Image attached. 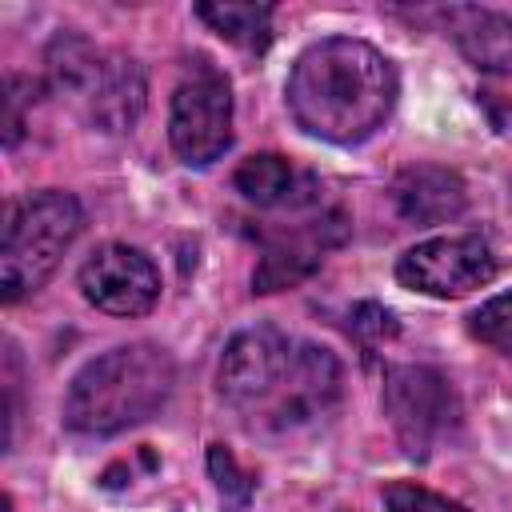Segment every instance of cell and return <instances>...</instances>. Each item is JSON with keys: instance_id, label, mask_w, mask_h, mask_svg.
<instances>
[{"instance_id": "obj_17", "label": "cell", "mask_w": 512, "mask_h": 512, "mask_svg": "<svg viewBox=\"0 0 512 512\" xmlns=\"http://www.w3.org/2000/svg\"><path fill=\"white\" fill-rule=\"evenodd\" d=\"M384 508L388 512H468L464 504L432 492V488H420V484H408V480H396L384 488Z\"/></svg>"}, {"instance_id": "obj_14", "label": "cell", "mask_w": 512, "mask_h": 512, "mask_svg": "<svg viewBox=\"0 0 512 512\" xmlns=\"http://www.w3.org/2000/svg\"><path fill=\"white\" fill-rule=\"evenodd\" d=\"M196 16L224 40L248 48V52H264L272 40V8L268 4H196Z\"/></svg>"}, {"instance_id": "obj_12", "label": "cell", "mask_w": 512, "mask_h": 512, "mask_svg": "<svg viewBox=\"0 0 512 512\" xmlns=\"http://www.w3.org/2000/svg\"><path fill=\"white\" fill-rule=\"evenodd\" d=\"M448 32H452L460 56L476 72L512 80V16L484 12V8H452Z\"/></svg>"}, {"instance_id": "obj_3", "label": "cell", "mask_w": 512, "mask_h": 512, "mask_svg": "<svg viewBox=\"0 0 512 512\" xmlns=\"http://www.w3.org/2000/svg\"><path fill=\"white\" fill-rule=\"evenodd\" d=\"M176 388V360L152 344L132 340L88 360L64 396V424L80 436H116L156 416Z\"/></svg>"}, {"instance_id": "obj_5", "label": "cell", "mask_w": 512, "mask_h": 512, "mask_svg": "<svg viewBox=\"0 0 512 512\" xmlns=\"http://www.w3.org/2000/svg\"><path fill=\"white\" fill-rule=\"evenodd\" d=\"M384 416L408 460H428L432 448L456 432L460 400L452 384L428 364H400L384 376Z\"/></svg>"}, {"instance_id": "obj_7", "label": "cell", "mask_w": 512, "mask_h": 512, "mask_svg": "<svg viewBox=\"0 0 512 512\" xmlns=\"http://www.w3.org/2000/svg\"><path fill=\"white\" fill-rule=\"evenodd\" d=\"M500 272L496 252L480 236H436L416 248H408L396 260V280L424 296H464L472 288H484Z\"/></svg>"}, {"instance_id": "obj_15", "label": "cell", "mask_w": 512, "mask_h": 512, "mask_svg": "<svg viewBox=\"0 0 512 512\" xmlns=\"http://www.w3.org/2000/svg\"><path fill=\"white\" fill-rule=\"evenodd\" d=\"M468 332L480 344H488L492 352H500L504 360H512V292H500V296L484 300L468 316Z\"/></svg>"}, {"instance_id": "obj_8", "label": "cell", "mask_w": 512, "mask_h": 512, "mask_svg": "<svg viewBox=\"0 0 512 512\" xmlns=\"http://www.w3.org/2000/svg\"><path fill=\"white\" fill-rule=\"evenodd\" d=\"M344 236H348V224L332 208H320V212L296 220L292 228L280 224V228L260 232L264 256L252 272V288L256 292H280V288H292V284L308 280L320 268V260L336 244H344Z\"/></svg>"}, {"instance_id": "obj_18", "label": "cell", "mask_w": 512, "mask_h": 512, "mask_svg": "<svg viewBox=\"0 0 512 512\" xmlns=\"http://www.w3.org/2000/svg\"><path fill=\"white\" fill-rule=\"evenodd\" d=\"M40 84L28 76H8V96H4V144L12 148L24 132V108L36 100Z\"/></svg>"}, {"instance_id": "obj_6", "label": "cell", "mask_w": 512, "mask_h": 512, "mask_svg": "<svg viewBox=\"0 0 512 512\" xmlns=\"http://www.w3.org/2000/svg\"><path fill=\"white\" fill-rule=\"evenodd\" d=\"M168 140H172V152L192 168H204L228 152L232 88L216 68L200 64L176 84L172 108H168Z\"/></svg>"}, {"instance_id": "obj_2", "label": "cell", "mask_w": 512, "mask_h": 512, "mask_svg": "<svg viewBox=\"0 0 512 512\" xmlns=\"http://www.w3.org/2000/svg\"><path fill=\"white\" fill-rule=\"evenodd\" d=\"M396 88V68L380 48L352 36H324L296 56L284 96L308 136L360 144L388 120Z\"/></svg>"}, {"instance_id": "obj_13", "label": "cell", "mask_w": 512, "mask_h": 512, "mask_svg": "<svg viewBox=\"0 0 512 512\" xmlns=\"http://www.w3.org/2000/svg\"><path fill=\"white\" fill-rule=\"evenodd\" d=\"M236 192L256 204V208H312L316 204V180L296 172L284 156L276 152H260V156H248L236 176H232Z\"/></svg>"}, {"instance_id": "obj_10", "label": "cell", "mask_w": 512, "mask_h": 512, "mask_svg": "<svg viewBox=\"0 0 512 512\" xmlns=\"http://www.w3.org/2000/svg\"><path fill=\"white\" fill-rule=\"evenodd\" d=\"M144 92H148L144 68L132 56L108 52L76 104L84 108L88 124H96L100 132H128L144 112Z\"/></svg>"}, {"instance_id": "obj_9", "label": "cell", "mask_w": 512, "mask_h": 512, "mask_svg": "<svg viewBox=\"0 0 512 512\" xmlns=\"http://www.w3.org/2000/svg\"><path fill=\"white\" fill-rule=\"evenodd\" d=\"M80 292L108 316H144L160 300V272L148 252L104 244L80 264Z\"/></svg>"}, {"instance_id": "obj_4", "label": "cell", "mask_w": 512, "mask_h": 512, "mask_svg": "<svg viewBox=\"0 0 512 512\" xmlns=\"http://www.w3.org/2000/svg\"><path fill=\"white\" fill-rule=\"evenodd\" d=\"M80 228H84V208L72 192L48 188L12 204L4 224V248H0L4 300L16 304L20 296L36 292L56 272L60 256L72 248Z\"/></svg>"}, {"instance_id": "obj_16", "label": "cell", "mask_w": 512, "mask_h": 512, "mask_svg": "<svg viewBox=\"0 0 512 512\" xmlns=\"http://www.w3.org/2000/svg\"><path fill=\"white\" fill-rule=\"evenodd\" d=\"M208 472L216 480V492H220L224 512H244L248 500H252V476L236 464V456L224 444H212L208 448Z\"/></svg>"}, {"instance_id": "obj_1", "label": "cell", "mask_w": 512, "mask_h": 512, "mask_svg": "<svg viewBox=\"0 0 512 512\" xmlns=\"http://www.w3.org/2000/svg\"><path fill=\"white\" fill-rule=\"evenodd\" d=\"M216 392L256 440L292 448L316 440L336 420L344 372L328 348L256 324L228 340Z\"/></svg>"}, {"instance_id": "obj_11", "label": "cell", "mask_w": 512, "mask_h": 512, "mask_svg": "<svg viewBox=\"0 0 512 512\" xmlns=\"http://www.w3.org/2000/svg\"><path fill=\"white\" fill-rule=\"evenodd\" d=\"M392 200H396L400 216L412 220V224H444V220H456L464 212L468 192H464V180L452 168L412 164L396 176Z\"/></svg>"}]
</instances>
